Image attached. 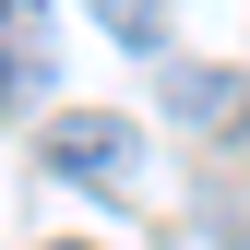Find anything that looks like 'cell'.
Returning a JSON list of instances; mask_svg holds the SVG:
<instances>
[{
	"mask_svg": "<svg viewBox=\"0 0 250 250\" xmlns=\"http://www.w3.org/2000/svg\"><path fill=\"white\" fill-rule=\"evenodd\" d=\"M48 167L60 179H119V167H131V119H96V107L60 119V131H48Z\"/></svg>",
	"mask_w": 250,
	"mask_h": 250,
	"instance_id": "cell-1",
	"label": "cell"
},
{
	"mask_svg": "<svg viewBox=\"0 0 250 250\" xmlns=\"http://www.w3.org/2000/svg\"><path fill=\"white\" fill-rule=\"evenodd\" d=\"M167 107L203 119V131H238L250 119V72H203V60H167Z\"/></svg>",
	"mask_w": 250,
	"mask_h": 250,
	"instance_id": "cell-2",
	"label": "cell"
},
{
	"mask_svg": "<svg viewBox=\"0 0 250 250\" xmlns=\"http://www.w3.org/2000/svg\"><path fill=\"white\" fill-rule=\"evenodd\" d=\"M24 24H36V12H24V0H0V107L36 83V60H24Z\"/></svg>",
	"mask_w": 250,
	"mask_h": 250,
	"instance_id": "cell-3",
	"label": "cell"
},
{
	"mask_svg": "<svg viewBox=\"0 0 250 250\" xmlns=\"http://www.w3.org/2000/svg\"><path fill=\"white\" fill-rule=\"evenodd\" d=\"M83 12L107 24L119 48H155V24H167V0H83Z\"/></svg>",
	"mask_w": 250,
	"mask_h": 250,
	"instance_id": "cell-4",
	"label": "cell"
},
{
	"mask_svg": "<svg viewBox=\"0 0 250 250\" xmlns=\"http://www.w3.org/2000/svg\"><path fill=\"white\" fill-rule=\"evenodd\" d=\"M48 250H83V238H48Z\"/></svg>",
	"mask_w": 250,
	"mask_h": 250,
	"instance_id": "cell-5",
	"label": "cell"
}]
</instances>
